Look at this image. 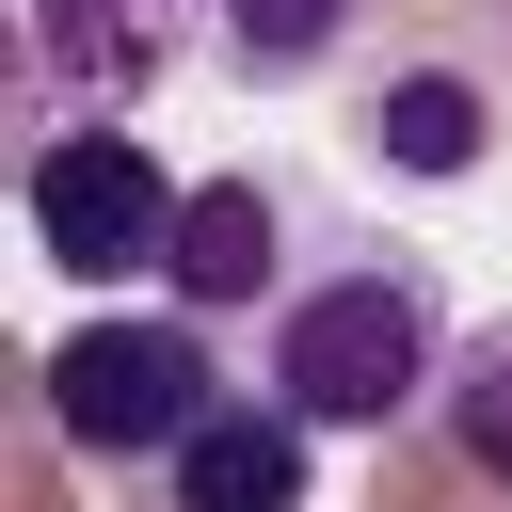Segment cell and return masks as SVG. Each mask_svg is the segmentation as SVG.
Listing matches in <instances>:
<instances>
[{
	"instance_id": "obj_5",
	"label": "cell",
	"mask_w": 512,
	"mask_h": 512,
	"mask_svg": "<svg viewBox=\"0 0 512 512\" xmlns=\"http://www.w3.org/2000/svg\"><path fill=\"white\" fill-rule=\"evenodd\" d=\"M304 272V208L288 192H256V176H208L192 192V224H176V304L192 320H272V288Z\"/></svg>"
},
{
	"instance_id": "obj_9",
	"label": "cell",
	"mask_w": 512,
	"mask_h": 512,
	"mask_svg": "<svg viewBox=\"0 0 512 512\" xmlns=\"http://www.w3.org/2000/svg\"><path fill=\"white\" fill-rule=\"evenodd\" d=\"M432 432L464 448V480H496V496H512V304H496V320L448 352V384H432Z\"/></svg>"
},
{
	"instance_id": "obj_7",
	"label": "cell",
	"mask_w": 512,
	"mask_h": 512,
	"mask_svg": "<svg viewBox=\"0 0 512 512\" xmlns=\"http://www.w3.org/2000/svg\"><path fill=\"white\" fill-rule=\"evenodd\" d=\"M352 144H368L384 176H480V160H496V80H480V64H384V80L352 96Z\"/></svg>"
},
{
	"instance_id": "obj_3",
	"label": "cell",
	"mask_w": 512,
	"mask_h": 512,
	"mask_svg": "<svg viewBox=\"0 0 512 512\" xmlns=\"http://www.w3.org/2000/svg\"><path fill=\"white\" fill-rule=\"evenodd\" d=\"M208 400H224V368H208V320H192V304L80 320V336L48 352V432H64L80 464H176V448L208 432Z\"/></svg>"
},
{
	"instance_id": "obj_1",
	"label": "cell",
	"mask_w": 512,
	"mask_h": 512,
	"mask_svg": "<svg viewBox=\"0 0 512 512\" xmlns=\"http://www.w3.org/2000/svg\"><path fill=\"white\" fill-rule=\"evenodd\" d=\"M448 288H432V256L416 240H368V224H304V272L272 288V320H256V384L336 448H384V432H416L432 416V384H448Z\"/></svg>"
},
{
	"instance_id": "obj_4",
	"label": "cell",
	"mask_w": 512,
	"mask_h": 512,
	"mask_svg": "<svg viewBox=\"0 0 512 512\" xmlns=\"http://www.w3.org/2000/svg\"><path fill=\"white\" fill-rule=\"evenodd\" d=\"M208 48V0H32V80L48 112H144L176 64Z\"/></svg>"
},
{
	"instance_id": "obj_2",
	"label": "cell",
	"mask_w": 512,
	"mask_h": 512,
	"mask_svg": "<svg viewBox=\"0 0 512 512\" xmlns=\"http://www.w3.org/2000/svg\"><path fill=\"white\" fill-rule=\"evenodd\" d=\"M16 208H32V256L112 288V272H176V224H192V176H160L144 128L112 112H48L32 160H16Z\"/></svg>"
},
{
	"instance_id": "obj_6",
	"label": "cell",
	"mask_w": 512,
	"mask_h": 512,
	"mask_svg": "<svg viewBox=\"0 0 512 512\" xmlns=\"http://www.w3.org/2000/svg\"><path fill=\"white\" fill-rule=\"evenodd\" d=\"M304 480H320V432H304L272 384H224L208 432L160 464V512H304Z\"/></svg>"
},
{
	"instance_id": "obj_8",
	"label": "cell",
	"mask_w": 512,
	"mask_h": 512,
	"mask_svg": "<svg viewBox=\"0 0 512 512\" xmlns=\"http://www.w3.org/2000/svg\"><path fill=\"white\" fill-rule=\"evenodd\" d=\"M352 32H368V0H208V48L240 80H320Z\"/></svg>"
}]
</instances>
